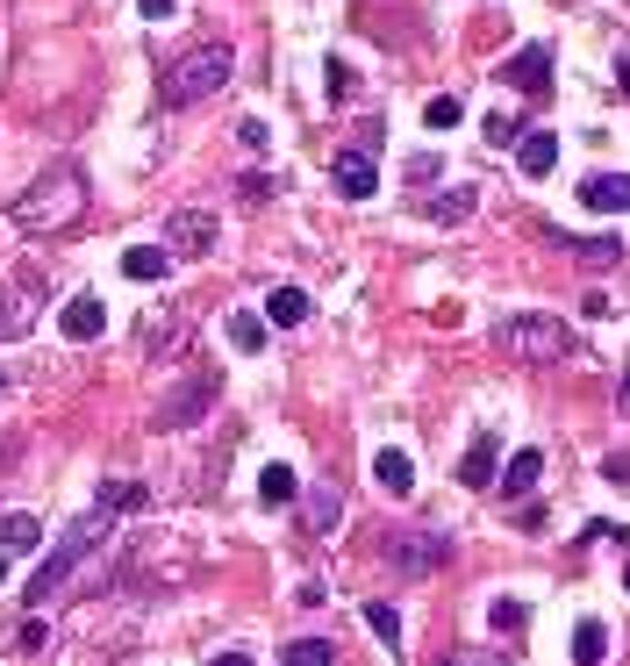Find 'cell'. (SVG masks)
Segmentation results:
<instances>
[{"label": "cell", "instance_id": "cell-1", "mask_svg": "<svg viewBox=\"0 0 630 666\" xmlns=\"http://www.w3.org/2000/svg\"><path fill=\"white\" fill-rule=\"evenodd\" d=\"M8 216H14V230H22V237H65L72 222L86 216V165L80 158L43 165V173L8 201Z\"/></svg>", "mask_w": 630, "mask_h": 666}, {"label": "cell", "instance_id": "cell-2", "mask_svg": "<svg viewBox=\"0 0 630 666\" xmlns=\"http://www.w3.org/2000/svg\"><path fill=\"white\" fill-rule=\"evenodd\" d=\"M230 80H237L230 43H193V51H179L172 65L158 72V108H201V101H216Z\"/></svg>", "mask_w": 630, "mask_h": 666}, {"label": "cell", "instance_id": "cell-3", "mask_svg": "<svg viewBox=\"0 0 630 666\" xmlns=\"http://www.w3.org/2000/svg\"><path fill=\"white\" fill-rule=\"evenodd\" d=\"M108 538V509H86L80 523H65V531H57V544H51V559H43L36 566V581H29V610H43V602H57L72 587V573L86 566V559H94V544Z\"/></svg>", "mask_w": 630, "mask_h": 666}, {"label": "cell", "instance_id": "cell-4", "mask_svg": "<svg viewBox=\"0 0 630 666\" xmlns=\"http://www.w3.org/2000/svg\"><path fill=\"white\" fill-rule=\"evenodd\" d=\"M494 344L508 358H523V366H559V358H574L580 337L559 315H508V323H494Z\"/></svg>", "mask_w": 630, "mask_h": 666}, {"label": "cell", "instance_id": "cell-5", "mask_svg": "<svg viewBox=\"0 0 630 666\" xmlns=\"http://www.w3.org/2000/svg\"><path fill=\"white\" fill-rule=\"evenodd\" d=\"M43 301H51V272H43V266H22L8 287H0V344L29 337V330H36V315H43Z\"/></svg>", "mask_w": 630, "mask_h": 666}, {"label": "cell", "instance_id": "cell-6", "mask_svg": "<svg viewBox=\"0 0 630 666\" xmlns=\"http://www.w3.org/2000/svg\"><path fill=\"white\" fill-rule=\"evenodd\" d=\"M216 395H222V373L216 366H193V381L172 387V395L151 408V430H193V423L216 408Z\"/></svg>", "mask_w": 630, "mask_h": 666}, {"label": "cell", "instance_id": "cell-7", "mask_svg": "<svg viewBox=\"0 0 630 666\" xmlns=\"http://www.w3.org/2000/svg\"><path fill=\"white\" fill-rule=\"evenodd\" d=\"M387 566L409 573V581H423V573L452 566V538H444V531H395V538H387Z\"/></svg>", "mask_w": 630, "mask_h": 666}, {"label": "cell", "instance_id": "cell-8", "mask_svg": "<svg viewBox=\"0 0 630 666\" xmlns=\"http://www.w3.org/2000/svg\"><path fill=\"white\" fill-rule=\"evenodd\" d=\"M165 251L172 259H208L216 251V216L208 208H172L165 216Z\"/></svg>", "mask_w": 630, "mask_h": 666}, {"label": "cell", "instance_id": "cell-9", "mask_svg": "<svg viewBox=\"0 0 630 666\" xmlns=\"http://www.w3.org/2000/svg\"><path fill=\"white\" fill-rule=\"evenodd\" d=\"M502 80L516 86L523 101H545L552 94V43H523V51L502 65Z\"/></svg>", "mask_w": 630, "mask_h": 666}, {"label": "cell", "instance_id": "cell-10", "mask_svg": "<svg viewBox=\"0 0 630 666\" xmlns=\"http://www.w3.org/2000/svg\"><path fill=\"white\" fill-rule=\"evenodd\" d=\"M337 517H344L337 480H308V488H302V538H329V531H337Z\"/></svg>", "mask_w": 630, "mask_h": 666}, {"label": "cell", "instance_id": "cell-11", "mask_svg": "<svg viewBox=\"0 0 630 666\" xmlns=\"http://www.w3.org/2000/svg\"><path fill=\"white\" fill-rule=\"evenodd\" d=\"M580 208H595V216H630V173H588L580 179Z\"/></svg>", "mask_w": 630, "mask_h": 666}, {"label": "cell", "instance_id": "cell-12", "mask_svg": "<svg viewBox=\"0 0 630 666\" xmlns=\"http://www.w3.org/2000/svg\"><path fill=\"white\" fill-rule=\"evenodd\" d=\"M57 330H65V344H94L101 330H108V309H101V294H72L65 315H57Z\"/></svg>", "mask_w": 630, "mask_h": 666}, {"label": "cell", "instance_id": "cell-13", "mask_svg": "<svg viewBox=\"0 0 630 666\" xmlns=\"http://www.w3.org/2000/svg\"><path fill=\"white\" fill-rule=\"evenodd\" d=\"M516 165H523V179H552L559 173V136L552 129H523L516 136Z\"/></svg>", "mask_w": 630, "mask_h": 666}, {"label": "cell", "instance_id": "cell-14", "mask_svg": "<svg viewBox=\"0 0 630 666\" xmlns=\"http://www.w3.org/2000/svg\"><path fill=\"white\" fill-rule=\"evenodd\" d=\"M494 474H502V437L480 430L466 445V459H459V480H466V488H494Z\"/></svg>", "mask_w": 630, "mask_h": 666}, {"label": "cell", "instance_id": "cell-15", "mask_svg": "<svg viewBox=\"0 0 630 666\" xmlns=\"http://www.w3.org/2000/svg\"><path fill=\"white\" fill-rule=\"evenodd\" d=\"M537 474H545V451H537V445H523V451H508V459H502L494 488H502V495H516V502H523V495L537 488Z\"/></svg>", "mask_w": 630, "mask_h": 666}, {"label": "cell", "instance_id": "cell-16", "mask_svg": "<svg viewBox=\"0 0 630 666\" xmlns=\"http://www.w3.org/2000/svg\"><path fill=\"white\" fill-rule=\"evenodd\" d=\"M329 173H337V194H344V201H366V194L380 187V173H372L366 150H337V165H329Z\"/></svg>", "mask_w": 630, "mask_h": 666}, {"label": "cell", "instance_id": "cell-17", "mask_svg": "<svg viewBox=\"0 0 630 666\" xmlns=\"http://www.w3.org/2000/svg\"><path fill=\"white\" fill-rule=\"evenodd\" d=\"M416 208H423V216L438 222V230H459V222H466L473 208H480V194H473V187H452V194H423Z\"/></svg>", "mask_w": 630, "mask_h": 666}, {"label": "cell", "instance_id": "cell-18", "mask_svg": "<svg viewBox=\"0 0 630 666\" xmlns=\"http://www.w3.org/2000/svg\"><path fill=\"white\" fill-rule=\"evenodd\" d=\"M372 480H380L387 495H409L416 488V459L401 445H380V451H372Z\"/></svg>", "mask_w": 630, "mask_h": 666}, {"label": "cell", "instance_id": "cell-19", "mask_svg": "<svg viewBox=\"0 0 630 666\" xmlns=\"http://www.w3.org/2000/svg\"><path fill=\"white\" fill-rule=\"evenodd\" d=\"M308 309H315V301L302 294V287H273V294H265V323H273V330H302Z\"/></svg>", "mask_w": 630, "mask_h": 666}, {"label": "cell", "instance_id": "cell-20", "mask_svg": "<svg viewBox=\"0 0 630 666\" xmlns=\"http://www.w3.org/2000/svg\"><path fill=\"white\" fill-rule=\"evenodd\" d=\"M179 344H187V315H179V309H165V315L144 323V352H151V358H172Z\"/></svg>", "mask_w": 630, "mask_h": 666}, {"label": "cell", "instance_id": "cell-21", "mask_svg": "<svg viewBox=\"0 0 630 666\" xmlns=\"http://www.w3.org/2000/svg\"><path fill=\"white\" fill-rule=\"evenodd\" d=\"M609 659V624L602 616H580L574 624V666H602Z\"/></svg>", "mask_w": 630, "mask_h": 666}, {"label": "cell", "instance_id": "cell-22", "mask_svg": "<svg viewBox=\"0 0 630 666\" xmlns=\"http://www.w3.org/2000/svg\"><path fill=\"white\" fill-rule=\"evenodd\" d=\"M123 272L151 287V280H165V272H172V251H165V244H129V251H123Z\"/></svg>", "mask_w": 630, "mask_h": 666}, {"label": "cell", "instance_id": "cell-23", "mask_svg": "<svg viewBox=\"0 0 630 666\" xmlns=\"http://www.w3.org/2000/svg\"><path fill=\"white\" fill-rule=\"evenodd\" d=\"M259 502H265V509L302 502V480H294V466H265V474H259Z\"/></svg>", "mask_w": 630, "mask_h": 666}, {"label": "cell", "instance_id": "cell-24", "mask_svg": "<svg viewBox=\"0 0 630 666\" xmlns=\"http://www.w3.org/2000/svg\"><path fill=\"white\" fill-rule=\"evenodd\" d=\"M36 544H43V523L36 517H22V509L0 517V552H36Z\"/></svg>", "mask_w": 630, "mask_h": 666}, {"label": "cell", "instance_id": "cell-25", "mask_svg": "<svg viewBox=\"0 0 630 666\" xmlns=\"http://www.w3.org/2000/svg\"><path fill=\"white\" fill-rule=\"evenodd\" d=\"M144 502H151V488H144V480H108L94 509H108V517H129V509H144Z\"/></svg>", "mask_w": 630, "mask_h": 666}, {"label": "cell", "instance_id": "cell-26", "mask_svg": "<svg viewBox=\"0 0 630 666\" xmlns=\"http://www.w3.org/2000/svg\"><path fill=\"white\" fill-rule=\"evenodd\" d=\"M574 259L588 266V272H609V266H623V237H580Z\"/></svg>", "mask_w": 630, "mask_h": 666}, {"label": "cell", "instance_id": "cell-27", "mask_svg": "<svg viewBox=\"0 0 630 666\" xmlns=\"http://www.w3.org/2000/svg\"><path fill=\"white\" fill-rule=\"evenodd\" d=\"M280 666H337V645L329 638H294L287 653H280Z\"/></svg>", "mask_w": 630, "mask_h": 666}, {"label": "cell", "instance_id": "cell-28", "mask_svg": "<svg viewBox=\"0 0 630 666\" xmlns=\"http://www.w3.org/2000/svg\"><path fill=\"white\" fill-rule=\"evenodd\" d=\"M366 624H372V638H380L387 653H401V616H395V602H366Z\"/></svg>", "mask_w": 630, "mask_h": 666}, {"label": "cell", "instance_id": "cell-29", "mask_svg": "<svg viewBox=\"0 0 630 666\" xmlns=\"http://www.w3.org/2000/svg\"><path fill=\"white\" fill-rule=\"evenodd\" d=\"M230 344H237V352H265V315L237 309V315H230Z\"/></svg>", "mask_w": 630, "mask_h": 666}, {"label": "cell", "instance_id": "cell-30", "mask_svg": "<svg viewBox=\"0 0 630 666\" xmlns=\"http://www.w3.org/2000/svg\"><path fill=\"white\" fill-rule=\"evenodd\" d=\"M487 624H494V631L508 638V631H523V624H531V610H523L516 595H494V602H487Z\"/></svg>", "mask_w": 630, "mask_h": 666}, {"label": "cell", "instance_id": "cell-31", "mask_svg": "<svg viewBox=\"0 0 630 666\" xmlns=\"http://www.w3.org/2000/svg\"><path fill=\"white\" fill-rule=\"evenodd\" d=\"M459 115H466V108H459L452 94H430V101H423V123H430V129H459Z\"/></svg>", "mask_w": 630, "mask_h": 666}, {"label": "cell", "instance_id": "cell-32", "mask_svg": "<svg viewBox=\"0 0 630 666\" xmlns=\"http://www.w3.org/2000/svg\"><path fill=\"white\" fill-rule=\"evenodd\" d=\"M438 666H508V653H494V645H459V653H444Z\"/></svg>", "mask_w": 630, "mask_h": 666}, {"label": "cell", "instance_id": "cell-33", "mask_svg": "<svg viewBox=\"0 0 630 666\" xmlns=\"http://www.w3.org/2000/svg\"><path fill=\"white\" fill-rule=\"evenodd\" d=\"M401 173H409V187H430V179L444 173V158H438V150H416V158L401 165Z\"/></svg>", "mask_w": 630, "mask_h": 666}, {"label": "cell", "instance_id": "cell-34", "mask_svg": "<svg viewBox=\"0 0 630 666\" xmlns=\"http://www.w3.org/2000/svg\"><path fill=\"white\" fill-rule=\"evenodd\" d=\"M237 194H244L251 208H259V201H273V173H244V179H237Z\"/></svg>", "mask_w": 630, "mask_h": 666}, {"label": "cell", "instance_id": "cell-35", "mask_svg": "<svg viewBox=\"0 0 630 666\" xmlns=\"http://www.w3.org/2000/svg\"><path fill=\"white\" fill-rule=\"evenodd\" d=\"M323 94H329V101L351 94V72H344V58H329V65H323Z\"/></svg>", "mask_w": 630, "mask_h": 666}, {"label": "cell", "instance_id": "cell-36", "mask_svg": "<svg viewBox=\"0 0 630 666\" xmlns=\"http://www.w3.org/2000/svg\"><path fill=\"white\" fill-rule=\"evenodd\" d=\"M14 645H22V653H51V624H36V616H29V624H22V638H14Z\"/></svg>", "mask_w": 630, "mask_h": 666}, {"label": "cell", "instance_id": "cell-37", "mask_svg": "<svg viewBox=\"0 0 630 666\" xmlns=\"http://www.w3.org/2000/svg\"><path fill=\"white\" fill-rule=\"evenodd\" d=\"M237 144H244V150H251V158H259V150H265V144H273V129H265V123H237Z\"/></svg>", "mask_w": 630, "mask_h": 666}, {"label": "cell", "instance_id": "cell-38", "mask_svg": "<svg viewBox=\"0 0 630 666\" xmlns=\"http://www.w3.org/2000/svg\"><path fill=\"white\" fill-rule=\"evenodd\" d=\"M602 480H609V488H630V451H609V459H602Z\"/></svg>", "mask_w": 630, "mask_h": 666}, {"label": "cell", "instance_id": "cell-39", "mask_svg": "<svg viewBox=\"0 0 630 666\" xmlns=\"http://www.w3.org/2000/svg\"><path fill=\"white\" fill-rule=\"evenodd\" d=\"M487 144H516V123H508V115H487Z\"/></svg>", "mask_w": 630, "mask_h": 666}, {"label": "cell", "instance_id": "cell-40", "mask_svg": "<svg viewBox=\"0 0 630 666\" xmlns=\"http://www.w3.org/2000/svg\"><path fill=\"white\" fill-rule=\"evenodd\" d=\"M294 602H302V610H323V602H329V587H323V581H302V595H294Z\"/></svg>", "mask_w": 630, "mask_h": 666}, {"label": "cell", "instance_id": "cell-41", "mask_svg": "<svg viewBox=\"0 0 630 666\" xmlns=\"http://www.w3.org/2000/svg\"><path fill=\"white\" fill-rule=\"evenodd\" d=\"M137 8H144V22H165V14H172L179 0H137Z\"/></svg>", "mask_w": 630, "mask_h": 666}, {"label": "cell", "instance_id": "cell-42", "mask_svg": "<svg viewBox=\"0 0 630 666\" xmlns=\"http://www.w3.org/2000/svg\"><path fill=\"white\" fill-rule=\"evenodd\" d=\"M208 666H251V653H216Z\"/></svg>", "mask_w": 630, "mask_h": 666}, {"label": "cell", "instance_id": "cell-43", "mask_svg": "<svg viewBox=\"0 0 630 666\" xmlns=\"http://www.w3.org/2000/svg\"><path fill=\"white\" fill-rule=\"evenodd\" d=\"M617 94H630V58H623V65H617Z\"/></svg>", "mask_w": 630, "mask_h": 666}, {"label": "cell", "instance_id": "cell-44", "mask_svg": "<svg viewBox=\"0 0 630 666\" xmlns=\"http://www.w3.org/2000/svg\"><path fill=\"white\" fill-rule=\"evenodd\" d=\"M617 402H623V416H630V373H623V387H617Z\"/></svg>", "mask_w": 630, "mask_h": 666}, {"label": "cell", "instance_id": "cell-45", "mask_svg": "<svg viewBox=\"0 0 630 666\" xmlns=\"http://www.w3.org/2000/svg\"><path fill=\"white\" fill-rule=\"evenodd\" d=\"M0 581H8V552H0Z\"/></svg>", "mask_w": 630, "mask_h": 666}, {"label": "cell", "instance_id": "cell-46", "mask_svg": "<svg viewBox=\"0 0 630 666\" xmlns=\"http://www.w3.org/2000/svg\"><path fill=\"white\" fill-rule=\"evenodd\" d=\"M623 587H630V566H623Z\"/></svg>", "mask_w": 630, "mask_h": 666}, {"label": "cell", "instance_id": "cell-47", "mask_svg": "<svg viewBox=\"0 0 630 666\" xmlns=\"http://www.w3.org/2000/svg\"><path fill=\"white\" fill-rule=\"evenodd\" d=\"M0 387H8V373H0Z\"/></svg>", "mask_w": 630, "mask_h": 666}]
</instances>
